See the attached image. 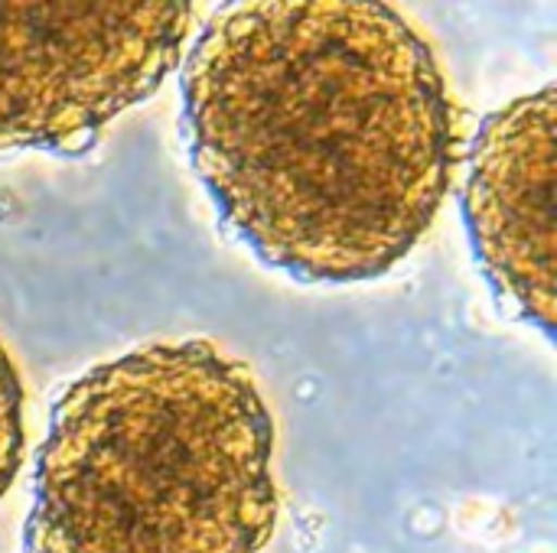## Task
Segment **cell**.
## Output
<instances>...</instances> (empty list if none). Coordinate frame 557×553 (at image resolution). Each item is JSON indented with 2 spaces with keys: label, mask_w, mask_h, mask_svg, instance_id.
I'll return each mask as SVG.
<instances>
[{
  "label": "cell",
  "mask_w": 557,
  "mask_h": 553,
  "mask_svg": "<svg viewBox=\"0 0 557 553\" xmlns=\"http://www.w3.org/2000/svg\"><path fill=\"white\" fill-rule=\"evenodd\" d=\"M277 525L274 420L212 342H157L62 388L20 553H261Z\"/></svg>",
  "instance_id": "7a4b0ae2"
},
{
  "label": "cell",
  "mask_w": 557,
  "mask_h": 553,
  "mask_svg": "<svg viewBox=\"0 0 557 553\" xmlns=\"http://www.w3.org/2000/svg\"><path fill=\"white\" fill-rule=\"evenodd\" d=\"M180 91L222 225L300 284L385 277L447 199L457 111L431 46L388 3H228Z\"/></svg>",
  "instance_id": "6da1fadb"
},
{
  "label": "cell",
  "mask_w": 557,
  "mask_h": 553,
  "mask_svg": "<svg viewBox=\"0 0 557 553\" xmlns=\"http://www.w3.org/2000/svg\"><path fill=\"white\" fill-rule=\"evenodd\" d=\"M23 460V385L0 345V499L13 486Z\"/></svg>",
  "instance_id": "5b68a950"
},
{
  "label": "cell",
  "mask_w": 557,
  "mask_h": 553,
  "mask_svg": "<svg viewBox=\"0 0 557 553\" xmlns=\"http://www.w3.org/2000/svg\"><path fill=\"white\" fill-rule=\"evenodd\" d=\"M557 88L522 95L476 134L463 189L473 257L506 310L555 339Z\"/></svg>",
  "instance_id": "277c9868"
},
{
  "label": "cell",
  "mask_w": 557,
  "mask_h": 553,
  "mask_svg": "<svg viewBox=\"0 0 557 553\" xmlns=\"http://www.w3.org/2000/svg\"><path fill=\"white\" fill-rule=\"evenodd\" d=\"M183 0L0 3V153H85L180 65Z\"/></svg>",
  "instance_id": "3957f363"
}]
</instances>
